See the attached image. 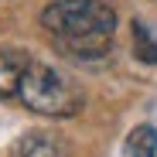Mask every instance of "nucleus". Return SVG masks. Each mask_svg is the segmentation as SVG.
<instances>
[{
	"mask_svg": "<svg viewBox=\"0 0 157 157\" xmlns=\"http://www.w3.org/2000/svg\"><path fill=\"white\" fill-rule=\"evenodd\" d=\"M31 58L34 55H28L21 48H0V96H17Z\"/></svg>",
	"mask_w": 157,
	"mask_h": 157,
	"instance_id": "obj_4",
	"label": "nucleus"
},
{
	"mask_svg": "<svg viewBox=\"0 0 157 157\" xmlns=\"http://www.w3.org/2000/svg\"><path fill=\"white\" fill-rule=\"evenodd\" d=\"M123 157H157V130L150 123L133 126L123 144Z\"/></svg>",
	"mask_w": 157,
	"mask_h": 157,
	"instance_id": "obj_5",
	"label": "nucleus"
},
{
	"mask_svg": "<svg viewBox=\"0 0 157 157\" xmlns=\"http://www.w3.org/2000/svg\"><path fill=\"white\" fill-rule=\"evenodd\" d=\"M41 28L51 34L58 51L92 62L113 48L116 10L109 0H51L41 10Z\"/></svg>",
	"mask_w": 157,
	"mask_h": 157,
	"instance_id": "obj_1",
	"label": "nucleus"
},
{
	"mask_svg": "<svg viewBox=\"0 0 157 157\" xmlns=\"http://www.w3.org/2000/svg\"><path fill=\"white\" fill-rule=\"evenodd\" d=\"M133 55L147 65H157V34L144 21H133Z\"/></svg>",
	"mask_w": 157,
	"mask_h": 157,
	"instance_id": "obj_6",
	"label": "nucleus"
},
{
	"mask_svg": "<svg viewBox=\"0 0 157 157\" xmlns=\"http://www.w3.org/2000/svg\"><path fill=\"white\" fill-rule=\"evenodd\" d=\"M10 157H72L68 140L55 130H28L10 147Z\"/></svg>",
	"mask_w": 157,
	"mask_h": 157,
	"instance_id": "obj_3",
	"label": "nucleus"
},
{
	"mask_svg": "<svg viewBox=\"0 0 157 157\" xmlns=\"http://www.w3.org/2000/svg\"><path fill=\"white\" fill-rule=\"evenodd\" d=\"M17 99L28 106L31 113L38 116H51V120H68L82 109V89L78 82L58 68L55 62H44V58H31L28 72L21 78V89H17Z\"/></svg>",
	"mask_w": 157,
	"mask_h": 157,
	"instance_id": "obj_2",
	"label": "nucleus"
}]
</instances>
